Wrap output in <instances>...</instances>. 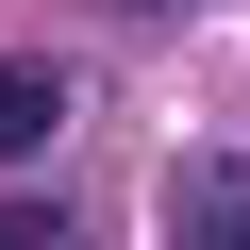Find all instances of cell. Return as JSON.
<instances>
[{"label": "cell", "instance_id": "obj_3", "mask_svg": "<svg viewBox=\"0 0 250 250\" xmlns=\"http://www.w3.org/2000/svg\"><path fill=\"white\" fill-rule=\"evenodd\" d=\"M0 250H67V217L50 200H0Z\"/></svg>", "mask_w": 250, "mask_h": 250}, {"label": "cell", "instance_id": "obj_1", "mask_svg": "<svg viewBox=\"0 0 250 250\" xmlns=\"http://www.w3.org/2000/svg\"><path fill=\"white\" fill-rule=\"evenodd\" d=\"M167 250H250V167L233 150H184L167 167Z\"/></svg>", "mask_w": 250, "mask_h": 250}, {"label": "cell", "instance_id": "obj_2", "mask_svg": "<svg viewBox=\"0 0 250 250\" xmlns=\"http://www.w3.org/2000/svg\"><path fill=\"white\" fill-rule=\"evenodd\" d=\"M50 117H67V83H50V67H0V167L50 150Z\"/></svg>", "mask_w": 250, "mask_h": 250}]
</instances>
